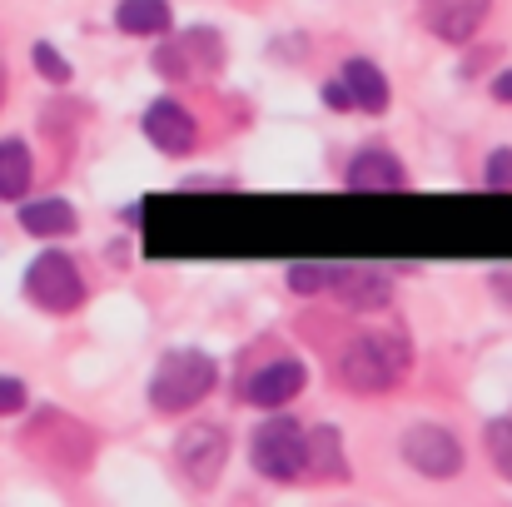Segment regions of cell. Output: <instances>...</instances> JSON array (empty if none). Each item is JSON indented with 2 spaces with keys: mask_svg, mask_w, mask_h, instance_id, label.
Segmentation results:
<instances>
[{
  "mask_svg": "<svg viewBox=\"0 0 512 507\" xmlns=\"http://www.w3.org/2000/svg\"><path fill=\"white\" fill-rule=\"evenodd\" d=\"M413 348L398 329H363L343 343L339 353V378L353 393H388L408 378Z\"/></svg>",
  "mask_w": 512,
  "mask_h": 507,
  "instance_id": "1",
  "label": "cell"
},
{
  "mask_svg": "<svg viewBox=\"0 0 512 507\" xmlns=\"http://www.w3.org/2000/svg\"><path fill=\"white\" fill-rule=\"evenodd\" d=\"M219 383V368L209 353H194V348H174L160 358L155 378H150V403L155 413H189L194 403H204Z\"/></svg>",
  "mask_w": 512,
  "mask_h": 507,
  "instance_id": "2",
  "label": "cell"
},
{
  "mask_svg": "<svg viewBox=\"0 0 512 507\" xmlns=\"http://www.w3.org/2000/svg\"><path fill=\"white\" fill-rule=\"evenodd\" d=\"M249 463L259 478L269 483H299L304 478V423L294 418H269L254 443H249Z\"/></svg>",
  "mask_w": 512,
  "mask_h": 507,
  "instance_id": "3",
  "label": "cell"
},
{
  "mask_svg": "<svg viewBox=\"0 0 512 507\" xmlns=\"http://www.w3.org/2000/svg\"><path fill=\"white\" fill-rule=\"evenodd\" d=\"M25 294L45 309V314H70L85 304V279H80V264L60 249H45L30 269H25Z\"/></svg>",
  "mask_w": 512,
  "mask_h": 507,
  "instance_id": "4",
  "label": "cell"
},
{
  "mask_svg": "<svg viewBox=\"0 0 512 507\" xmlns=\"http://www.w3.org/2000/svg\"><path fill=\"white\" fill-rule=\"evenodd\" d=\"M403 463H408L413 473L433 478V483H448V478H458V468H463V443H458L448 428H438V423H413V428L403 433Z\"/></svg>",
  "mask_w": 512,
  "mask_h": 507,
  "instance_id": "5",
  "label": "cell"
},
{
  "mask_svg": "<svg viewBox=\"0 0 512 507\" xmlns=\"http://www.w3.org/2000/svg\"><path fill=\"white\" fill-rule=\"evenodd\" d=\"M179 468L199 483V488H214V478L224 473V463H229V433L224 428H214V423H199V428H189V433H179Z\"/></svg>",
  "mask_w": 512,
  "mask_h": 507,
  "instance_id": "6",
  "label": "cell"
},
{
  "mask_svg": "<svg viewBox=\"0 0 512 507\" xmlns=\"http://www.w3.org/2000/svg\"><path fill=\"white\" fill-rule=\"evenodd\" d=\"M145 135H150V145L160 150V155H170V160H184V155H194V145H199V125H194V115L179 105V100H155L150 110H145Z\"/></svg>",
  "mask_w": 512,
  "mask_h": 507,
  "instance_id": "7",
  "label": "cell"
},
{
  "mask_svg": "<svg viewBox=\"0 0 512 507\" xmlns=\"http://www.w3.org/2000/svg\"><path fill=\"white\" fill-rule=\"evenodd\" d=\"M329 289L339 294L348 309H358V314L388 309V299H393V279L383 269H368V264H339V269H329Z\"/></svg>",
  "mask_w": 512,
  "mask_h": 507,
  "instance_id": "8",
  "label": "cell"
},
{
  "mask_svg": "<svg viewBox=\"0 0 512 507\" xmlns=\"http://www.w3.org/2000/svg\"><path fill=\"white\" fill-rule=\"evenodd\" d=\"M304 383H309V368L299 363V358H279V363H269V368H259L249 383H244V398L254 403V408H289L299 393H304Z\"/></svg>",
  "mask_w": 512,
  "mask_h": 507,
  "instance_id": "9",
  "label": "cell"
},
{
  "mask_svg": "<svg viewBox=\"0 0 512 507\" xmlns=\"http://www.w3.org/2000/svg\"><path fill=\"white\" fill-rule=\"evenodd\" d=\"M488 10L493 0H423V25L448 45H468L478 25L488 20Z\"/></svg>",
  "mask_w": 512,
  "mask_h": 507,
  "instance_id": "10",
  "label": "cell"
},
{
  "mask_svg": "<svg viewBox=\"0 0 512 507\" xmlns=\"http://www.w3.org/2000/svg\"><path fill=\"white\" fill-rule=\"evenodd\" d=\"M343 184L348 189H403L408 169L398 165V155L388 145H363L343 169Z\"/></svg>",
  "mask_w": 512,
  "mask_h": 507,
  "instance_id": "11",
  "label": "cell"
},
{
  "mask_svg": "<svg viewBox=\"0 0 512 507\" xmlns=\"http://www.w3.org/2000/svg\"><path fill=\"white\" fill-rule=\"evenodd\" d=\"M339 80L353 95V110H363V115H383L388 110V75L373 60H343Z\"/></svg>",
  "mask_w": 512,
  "mask_h": 507,
  "instance_id": "12",
  "label": "cell"
},
{
  "mask_svg": "<svg viewBox=\"0 0 512 507\" xmlns=\"http://www.w3.org/2000/svg\"><path fill=\"white\" fill-rule=\"evenodd\" d=\"M304 473H309V478H324V483L348 478V458H343L339 428H304Z\"/></svg>",
  "mask_w": 512,
  "mask_h": 507,
  "instance_id": "13",
  "label": "cell"
},
{
  "mask_svg": "<svg viewBox=\"0 0 512 507\" xmlns=\"http://www.w3.org/2000/svg\"><path fill=\"white\" fill-rule=\"evenodd\" d=\"M20 229L35 239H60L80 229V214L65 199H35V204H20Z\"/></svg>",
  "mask_w": 512,
  "mask_h": 507,
  "instance_id": "14",
  "label": "cell"
},
{
  "mask_svg": "<svg viewBox=\"0 0 512 507\" xmlns=\"http://www.w3.org/2000/svg\"><path fill=\"white\" fill-rule=\"evenodd\" d=\"M115 25L125 30V35H170L174 25V10L170 0H120L115 5Z\"/></svg>",
  "mask_w": 512,
  "mask_h": 507,
  "instance_id": "15",
  "label": "cell"
},
{
  "mask_svg": "<svg viewBox=\"0 0 512 507\" xmlns=\"http://www.w3.org/2000/svg\"><path fill=\"white\" fill-rule=\"evenodd\" d=\"M30 179H35L30 145H25V140H0V199H5V204L25 199Z\"/></svg>",
  "mask_w": 512,
  "mask_h": 507,
  "instance_id": "16",
  "label": "cell"
},
{
  "mask_svg": "<svg viewBox=\"0 0 512 507\" xmlns=\"http://www.w3.org/2000/svg\"><path fill=\"white\" fill-rule=\"evenodd\" d=\"M483 443H488L493 468H498V473L512 483V418H493V423L483 428Z\"/></svg>",
  "mask_w": 512,
  "mask_h": 507,
  "instance_id": "17",
  "label": "cell"
},
{
  "mask_svg": "<svg viewBox=\"0 0 512 507\" xmlns=\"http://www.w3.org/2000/svg\"><path fill=\"white\" fill-rule=\"evenodd\" d=\"M30 60H35V70H40L50 85H70V75H75V70H70V60H65V55H60L50 40H35Z\"/></svg>",
  "mask_w": 512,
  "mask_h": 507,
  "instance_id": "18",
  "label": "cell"
},
{
  "mask_svg": "<svg viewBox=\"0 0 512 507\" xmlns=\"http://www.w3.org/2000/svg\"><path fill=\"white\" fill-rule=\"evenodd\" d=\"M289 289L294 294H324L329 289V264H289Z\"/></svg>",
  "mask_w": 512,
  "mask_h": 507,
  "instance_id": "19",
  "label": "cell"
},
{
  "mask_svg": "<svg viewBox=\"0 0 512 507\" xmlns=\"http://www.w3.org/2000/svg\"><path fill=\"white\" fill-rule=\"evenodd\" d=\"M483 179H488V189H512V150H493L488 155V169H483Z\"/></svg>",
  "mask_w": 512,
  "mask_h": 507,
  "instance_id": "20",
  "label": "cell"
},
{
  "mask_svg": "<svg viewBox=\"0 0 512 507\" xmlns=\"http://www.w3.org/2000/svg\"><path fill=\"white\" fill-rule=\"evenodd\" d=\"M25 403H30V388H25L20 378H5V373H0V418H5V413H20Z\"/></svg>",
  "mask_w": 512,
  "mask_h": 507,
  "instance_id": "21",
  "label": "cell"
},
{
  "mask_svg": "<svg viewBox=\"0 0 512 507\" xmlns=\"http://www.w3.org/2000/svg\"><path fill=\"white\" fill-rule=\"evenodd\" d=\"M155 65H160L170 80H184V75L194 70V60H189L184 50H174V45H160V50H155Z\"/></svg>",
  "mask_w": 512,
  "mask_h": 507,
  "instance_id": "22",
  "label": "cell"
},
{
  "mask_svg": "<svg viewBox=\"0 0 512 507\" xmlns=\"http://www.w3.org/2000/svg\"><path fill=\"white\" fill-rule=\"evenodd\" d=\"M324 105H329V110H353V95H348V85H343V80L324 85Z\"/></svg>",
  "mask_w": 512,
  "mask_h": 507,
  "instance_id": "23",
  "label": "cell"
},
{
  "mask_svg": "<svg viewBox=\"0 0 512 507\" xmlns=\"http://www.w3.org/2000/svg\"><path fill=\"white\" fill-rule=\"evenodd\" d=\"M493 95H498L503 105H512V70H498V80H493Z\"/></svg>",
  "mask_w": 512,
  "mask_h": 507,
  "instance_id": "24",
  "label": "cell"
},
{
  "mask_svg": "<svg viewBox=\"0 0 512 507\" xmlns=\"http://www.w3.org/2000/svg\"><path fill=\"white\" fill-rule=\"evenodd\" d=\"M0 100H5V65H0Z\"/></svg>",
  "mask_w": 512,
  "mask_h": 507,
  "instance_id": "25",
  "label": "cell"
}]
</instances>
